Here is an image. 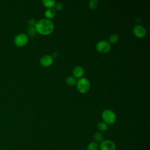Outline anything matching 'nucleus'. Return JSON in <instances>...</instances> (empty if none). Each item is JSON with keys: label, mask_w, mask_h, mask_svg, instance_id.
<instances>
[{"label": "nucleus", "mask_w": 150, "mask_h": 150, "mask_svg": "<svg viewBox=\"0 0 150 150\" xmlns=\"http://www.w3.org/2000/svg\"><path fill=\"white\" fill-rule=\"evenodd\" d=\"M29 38L27 35L24 33H20L17 35L14 39L15 44L19 46L22 47L25 46L28 42Z\"/></svg>", "instance_id": "nucleus-5"}, {"label": "nucleus", "mask_w": 150, "mask_h": 150, "mask_svg": "<svg viewBox=\"0 0 150 150\" xmlns=\"http://www.w3.org/2000/svg\"><path fill=\"white\" fill-rule=\"evenodd\" d=\"M97 128L98 129L99 131H105L108 129V125L105 123L104 122H100L97 124Z\"/></svg>", "instance_id": "nucleus-16"}, {"label": "nucleus", "mask_w": 150, "mask_h": 150, "mask_svg": "<svg viewBox=\"0 0 150 150\" xmlns=\"http://www.w3.org/2000/svg\"><path fill=\"white\" fill-rule=\"evenodd\" d=\"M96 48L98 52L105 53L109 52V50H110L111 45L108 41L103 40L97 42L96 46Z\"/></svg>", "instance_id": "nucleus-4"}, {"label": "nucleus", "mask_w": 150, "mask_h": 150, "mask_svg": "<svg viewBox=\"0 0 150 150\" xmlns=\"http://www.w3.org/2000/svg\"><path fill=\"white\" fill-rule=\"evenodd\" d=\"M52 56V57L53 58V57H57V53H56V52H54L53 54H52V55H51Z\"/></svg>", "instance_id": "nucleus-21"}, {"label": "nucleus", "mask_w": 150, "mask_h": 150, "mask_svg": "<svg viewBox=\"0 0 150 150\" xmlns=\"http://www.w3.org/2000/svg\"><path fill=\"white\" fill-rule=\"evenodd\" d=\"M119 39V36L116 33H112L110 35L108 39V43L111 44H114L118 42Z\"/></svg>", "instance_id": "nucleus-12"}, {"label": "nucleus", "mask_w": 150, "mask_h": 150, "mask_svg": "<svg viewBox=\"0 0 150 150\" xmlns=\"http://www.w3.org/2000/svg\"><path fill=\"white\" fill-rule=\"evenodd\" d=\"M98 2L97 0H91L89 2L88 6L91 9H95L98 6Z\"/></svg>", "instance_id": "nucleus-18"}, {"label": "nucleus", "mask_w": 150, "mask_h": 150, "mask_svg": "<svg viewBox=\"0 0 150 150\" xmlns=\"http://www.w3.org/2000/svg\"><path fill=\"white\" fill-rule=\"evenodd\" d=\"M73 75L75 78H81L83 77L84 73V70L83 68L80 66H77L75 67L73 70Z\"/></svg>", "instance_id": "nucleus-9"}, {"label": "nucleus", "mask_w": 150, "mask_h": 150, "mask_svg": "<svg viewBox=\"0 0 150 150\" xmlns=\"http://www.w3.org/2000/svg\"><path fill=\"white\" fill-rule=\"evenodd\" d=\"M93 138L95 142L97 144L101 143L104 140V137L103 134L100 132H96L93 135Z\"/></svg>", "instance_id": "nucleus-11"}, {"label": "nucleus", "mask_w": 150, "mask_h": 150, "mask_svg": "<svg viewBox=\"0 0 150 150\" xmlns=\"http://www.w3.org/2000/svg\"><path fill=\"white\" fill-rule=\"evenodd\" d=\"M99 145L97 143L95 142H91L87 145V150H98Z\"/></svg>", "instance_id": "nucleus-15"}, {"label": "nucleus", "mask_w": 150, "mask_h": 150, "mask_svg": "<svg viewBox=\"0 0 150 150\" xmlns=\"http://www.w3.org/2000/svg\"><path fill=\"white\" fill-rule=\"evenodd\" d=\"M36 22H37V21H36L35 19L31 18V19H29L28 23V25H29L30 27H35V25H36Z\"/></svg>", "instance_id": "nucleus-20"}, {"label": "nucleus", "mask_w": 150, "mask_h": 150, "mask_svg": "<svg viewBox=\"0 0 150 150\" xmlns=\"http://www.w3.org/2000/svg\"><path fill=\"white\" fill-rule=\"evenodd\" d=\"M76 86L78 91L81 93H87L90 88V83L86 77H81L77 80Z\"/></svg>", "instance_id": "nucleus-2"}, {"label": "nucleus", "mask_w": 150, "mask_h": 150, "mask_svg": "<svg viewBox=\"0 0 150 150\" xmlns=\"http://www.w3.org/2000/svg\"><path fill=\"white\" fill-rule=\"evenodd\" d=\"M53 8L55 11H61L63 8V4L59 2H56Z\"/></svg>", "instance_id": "nucleus-19"}, {"label": "nucleus", "mask_w": 150, "mask_h": 150, "mask_svg": "<svg viewBox=\"0 0 150 150\" xmlns=\"http://www.w3.org/2000/svg\"><path fill=\"white\" fill-rule=\"evenodd\" d=\"M56 15V11L54 8H49L47 9L45 12V16L47 19H50L53 18Z\"/></svg>", "instance_id": "nucleus-10"}, {"label": "nucleus", "mask_w": 150, "mask_h": 150, "mask_svg": "<svg viewBox=\"0 0 150 150\" xmlns=\"http://www.w3.org/2000/svg\"><path fill=\"white\" fill-rule=\"evenodd\" d=\"M27 32L28 35L31 37H34L37 33L35 27H30V26L28 28L27 30Z\"/></svg>", "instance_id": "nucleus-17"}, {"label": "nucleus", "mask_w": 150, "mask_h": 150, "mask_svg": "<svg viewBox=\"0 0 150 150\" xmlns=\"http://www.w3.org/2000/svg\"><path fill=\"white\" fill-rule=\"evenodd\" d=\"M35 28L37 33L43 35H47L53 31L54 24L50 19H42L36 22Z\"/></svg>", "instance_id": "nucleus-1"}, {"label": "nucleus", "mask_w": 150, "mask_h": 150, "mask_svg": "<svg viewBox=\"0 0 150 150\" xmlns=\"http://www.w3.org/2000/svg\"><path fill=\"white\" fill-rule=\"evenodd\" d=\"M42 2L43 5L47 9L53 8L54 5L56 3L54 0H43Z\"/></svg>", "instance_id": "nucleus-13"}, {"label": "nucleus", "mask_w": 150, "mask_h": 150, "mask_svg": "<svg viewBox=\"0 0 150 150\" xmlns=\"http://www.w3.org/2000/svg\"><path fill=\"white\" fill-rule=\"evenodd\" d=\"M101 117L104 122L107 125L114 124L116 120V115L114 111L111 110L106 109L102 112Z\"/></svg>", "instance_id": "nucleus-3"}, {"label": "nucleus", "mask_w": 150, "mask_h": 150, "mask_svg": "<svg viewBox=\"0 0 150 150\" xmlns=\"http://www.w3.org/2000/svg\"><path fill=\"white\" fill-rule=\"evenodd\" d=\"M53 62V58L49 54H45L40 59V64L43 67H49L52 64Z\"/></svg>", "instance_id": "nucleus-8"}, {"label": "nucleus", "mask_w": 150, "mask_h": 150, "mask_svg": "<svg viewBox=\"0 0 150 150\" xmlns=\"http://www.w3.org/2000/svg\"><path fill=\"white\" fill-rule=\"evenodd\" d=\"M66 82L67 85L72 86H74V85L76 84L77 80H76V78H75L74 76H68L66 78Z\"/></svg>", "instance_id": "nucleus-14"}, {"label": "nucleus", "mask_w": 150, "mask_h": 150, "mask_svg": "<svg viewBox=\"0 0 150 150\" xmlns=\"http://www.w3.org/2000/svg\"><path fill=\"white\" fill-rule=\"evenodd\" d=\"M146 31L145 28L141 25H137L133 28L134 35L138 38H142L144 37L146 35Z\"/></svg>", "instance_id": "nucleus-7"}, {"label": "nucleus", "mask_w": 150, "mask_h": 150, "mask_svg": "<svg viewBox=\"0 0 150 150\" xmlns=\"http://www.w3.org/2000/svg\"><path fill=\"white\" fill-rule=\"evenodd\" d=\"M100 150H116V145L115 143L109 139L103 140L99 146Z\"/></svg>", "instance_id": "nucleus-6"}]
</instances>
